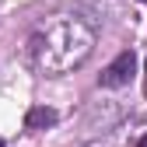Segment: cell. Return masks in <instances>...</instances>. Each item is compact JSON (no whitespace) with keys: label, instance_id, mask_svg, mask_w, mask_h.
I'll list each match as a JSON object with an SVG mask.
<instances>
[{"label":"cell","instance_id":"cell-1","mask_svg":"<svg viewBox=\"0 0 147 147\" xmlns=\"http://www.w3.org/2000/svg\"><path fill=\"white\" fill-rule=\"evenodd\" d=\"M133 74H137V53L123 49L119 56L102 70V88H123V84L133 81Z\"/></svg>","mask_w":147,"mask_h":147},{"label":"cell","instance_id":"cell-4","mask_svg":"<svg viewBox=\"0 0 147 147\" xmlns=\"http://www.w3.org/2000/svg\"><path fill=\"white\" fill-rule=\"evenodd\" d=\"M0 147H4V140H0Z\"/></svg>","mask_w":147,"mask_h":147},{"label":"cell","instance_id":"cell-2","mask_svg":"<svg viewBox=\"0 0 147 147\" xmlns=\"http://www.w3.org/2000/svg\"><path fill=\"white\" fill-rule=\"evenodd\" d=\"M56 109H49V105H35L28 109V116H25V126L28 130H49V126H56Z\"/></svg>","mask_w":147,"mask_h":147},{"label":"cell","instance_id":"cell-3","mask_svg":"<svg viewBox=\"0 0 147 147\" xmlns=\"http://www.w3.org/2000/svg\"><path fill=\"white\" fill-rule=\"evenodd\" d=\"M137 147H147V133H144V137H140V140H137Z\"/></svg>","mask_w":147,"mask_h":147},{"label":"cell","instance_id":"cell-5","mask_svg":"<svg viewBox=\"0 0 147 147\" xmlns=\"http://www.w3.org/2000/svg\"><path fill=\"white\" fill-rule=\"evenodd\" d=\"M140 4H147V0H140Z\"/></svg>","mask_w":147,"mask_h":147}]
</instances>
